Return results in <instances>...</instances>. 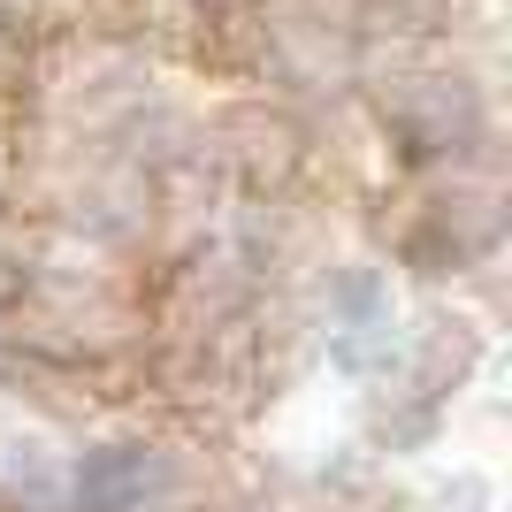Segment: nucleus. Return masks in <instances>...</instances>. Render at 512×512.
<instances>
[{
  "mask_svg": "<svg viewBox=\"0 0 512 512\" xmlns=\"http://www.w3.org/2000/svg\"><path fill=\"white\" fill-rule=\"evenodd\" d=\"M161 451L146 444H100L77 459V482H69V505L77 512H146V497L161 490Z\"/></svg>",
  "mask_w": 512,
  "mask_h": 512,
  "instance_id": "nucleus-1",
  "label": "nucleus"
}]
</instances>
